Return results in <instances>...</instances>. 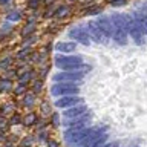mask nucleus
<instances>
[{
  "label": "nucleus",
  "instance_id": "nucleus-1",
  "mask_svg": "<svg viewBox=\"0 0 147 147\" xmlns=\"http://www.w3.org/2000/svg\"><path fill=\"white\" fill-rule=\"evenodd\" d=\"M54 63L55 66L61 71H87L89 72L92 66L86 64L83 61L81 55H75V54H57L54 57Z\"/></svg>",
  "mask_w": 147,
  "mask_h": 147
},
{
  "label": "nucleus",
  "instance_id": "nucleus-2",
  "mask_svg": "<svg viewBox=\"0 0 147 147\" xmlns=\"http://www.w3.org/2000/svg\"><path fill=\"white\" fill-rule=\"evenodd\" d=\"M80 94V86L78 83H71V81H61V83H54L51 87V95L55 98H61L67 95H78Z\"/></svg>",
  "mask_w": 147,
  "mask_h": 147
},
{
  "label": "nucleus",
  "instance_id": "nucleus-3",
  "mask_svg": "<svg viewBox=\"0 0 147 147\" xmlns=\"http://www.w3.org/2000/svg\"><path fill=\"white\" fill-rule=\"evenodd\" d=\"M127 32H129V37L133 40V43H135L136 46L146 45L147 37H146L144 32H142L141 28L136 25V22L133 20L132 14H129V18H127Z\"/></svg>",
  "mask_w": 147,
  "mask_h": 147
},
{
  "label": "nucleus",
  "instance_id": "nucleus-4",
  "mask_svg": "<svg viewBox=\"0 0 147 147\" xmlns=\"http://www.w3.org/2000/svg\"><path fill=\"white\" fill-rule=\"evenodd\" d=\"M87 71H60L57 74H54L52 81L54 83H61V81H71V83H80Z\"/></svg>",
  "mask_w": 147,
  "mask_h": 147
},
{
  "label": "nucleus",
  "instance_id": "nucleus-5",
  "mask_svg": "<svg viewBox=\"0 0 147 147\" xmlns=\"http://www.w3.org/2000/svg\"><path fill=\"white\" fill-rule=\"evenodd\" d=\"M67 37H71L72 41H77L78 45L83 46H89L90 45V35L87 32V28L84 26H74L67 31Z\"/></svg>",
  "mask_w": 147,
  "mask_h": 147
},
{
  "label": "nucleus",
  "instance_id": "nucleus-6",
  "mask_svg": "<svg viewBox=\"0 0 147 147\" xmlns=\"http://www.w3.org/2000/svg\"><path fill=\"white\" fill-rule=\"evenodd\" d=\"M95 23H96V26L100 28V31L103 32V35L106 37V40H110L113 37V32H115V26H113V23H112V20H110V17H107V16H98L94 20Z\"/></svg>",
  "mask_w": 147,
  "mask_h": 147
},
{
  "label": "nucleus",
  "instance_id": "nucleus-7",
  "mask_svg": "<svg viewBox=\"0 0 147 147\" xmlns=\"http://www.w3.org/2000/svg\"><path fill=\"white\" fill-rule=\"evenodd\" d=\"M92 112L89 110L87 113L81 115V117H77V118H72V119H63V127L64 129H71V127H77V129H83V127H89V123L92 121Z\"/></svg>",
  "mask_w": 147,
  "mask_h": 147
},
{
  "label": "nucleus",
  "instance_id": "nucleus-8",
  "mask_svg": "<svg viewBox=\"0 0 147 147\" xmlns=\"http://www.w3.org/2000/svg\"><path fill=\"white\" fill-rule=\"evenodd\" d=\"M55 107L57 109H71L74 106H78V104H83V100L80 98L78 95H67V96H61V98H57L55 100Z\"/></svg>",
  "mask_w": 147,
  "mask_h": 147
},
{
  "label": "nucleus",
  "instance_id": "nucleus-9",
  "mask_svg": "<svg viewBox=\"0 0 147 147\" xmlns=\"http://www.w3.org/2000/svg\"><path fill=\"white\" fill-rule=\"evenodd\" d=\"M86 28H87V32H89L92 41H95V43H98V45H106V43H109V41L106 40V37L103 35V32L100 31V28L96 26L95 22H89Z\"/></svg>",
  "mask_w": 147,
  "mask_h": 147
},
{
  "label": "nucleus",
  "instance_id": "nucleus-10",
  "mask_svg": "<svg viewBox=\"0 0 147 147\" xmlns=\"http://www.w3.org/2000/svg\"><path fill=\"white\" fill-rule=\"evenodd\" d=\"M104 133H106V127H104V126H101V127H96L94 133H90L89 136H86L84 140H81V141L78 142V144H77L75 147H92V146L95 144V141L98 140L100 136H103Z\"/></svg>",
  "mask_w": 147,
  "mask_h": 147
},
{
  "label": "nucleus",
  "instance_id": "nucleus-11",
  "mask_svg": "<svg viewBox=\"0 0 147 147\" xmlns=\"http://www.w3.org/2000/svg\"><path fill=\"white\" fill-rule=\"evenodd\" d=\"M132 17L147 37V12L142 8H140V9H136V11H132Z\"/></svg>",
  "mask_w": 147,
  "mask_h": 147
},
{
  "label": "nucleus",
  "instance_id": "nucleus-12",
  "mask_svg": "<svg viewBox=\"0 0 147 147\" xmlns=\"http://www.w3.org/2000/svg\"><path fill=\"white\" fill-rule=\"evenodd\" d=\"M77 46L78 43L77 41H58L57 45H55V51H57L58 54H74L77 51Z\"/></svg>",
  "mask_w": 147,
  "mask_h": 147
},
{
  "label": "nucleus",
  "instance_id": "nucleus-13",
  "mask_svg": "<svg viewBox=\"0 0 147 147\" xmlns=\"http://www.w3.org/2000/svg\"><path fill=\"white\" fill-rule=\"evenodd\" d=\"M89 110H87L86 104H78V106H74L71 109H66L63 113V117L66 119H72V118H77V117H81V115L87 113Z\"/></svg>",
  "mask_w": 147,
  "mask_h": 147
},
{
  "label": "nucleus",
  "instance_id": "nucleus-14",
  "mask_svg": "<svg viewBox=\"0 0 147 147\" xmlns=\"http://www.w3.org/2000/svg\"><path fill=\"white\" fill-rule=\"evenodd\" d=\"M109 17H110V20H112L115 28H124V29L127 31V18H129V14L113 12V14H110Z\"/></svg>",
  "mask_w": 147,
  "mask_h": 147
},
{
  "label": "nucleus",
  "instance_id": "nucleus-15",
  "mask_svg": "<svg viewBox=\"0 0 147 147\" xmlns=\"http://www.w3.org/2000/svg\"><path fill=\"white\" fill-rule=\"evenodd\" d=\"M127 37H129V32L124 29V28H115L112 40L118 46H124V45H127Z\"/></svg>",
  "mask_w": 147,
  "mask_h": 147
},
{
  "label": "nucleus",
  "instance_id": "nucleus-16",
  "mask_svg": "<svg viewBox=\"0 0 147 147\" xmlns=\"http://www.w3.org/2000/svg\"><path fill=\"white\" fill-rule=\"evenodd\" d=\"M34 22H35V18H29V22H28L26 28L22 31V35L25 37V38H26V37H31V34L35 31V25H34Z\"/></svg>",
  "mask_w": 147,
  "mask_h": 147
},
{
  "label": "nucleus",
  "instance_id": "nucleus-17",
  "mask_svg": "<svg viewBox=\"0 0 147 147\" xmlns=\"http://www.w3.org/2000/svg\"><path fill=\"white\" fill-rule=\"evenodd\" d=\"M86 14L87 16H101V14H103V6H98V5H92V6H87L86 9Z\"/></svg>",
  "mask_w": 147,
  "mask_h": 147
},
{
  "label": "nucleus",
  "instance_id": "nucleus-18",
  "mask_svg": "<svg viewBox=\"0 0 147 147\" xmlns=\"http://www.w3.org/2000/svg\"><path fill=\"white\" fill-rule=\"evenodd\" d=\"M69 12H71V8H69L67 5H61V6H58L57 11H55V17L64 18V17L69 16Z\"/></svg>",
  "mask_w": 147,
  "mask_h": 147
},
{
  "label": "nucleus",
  "instance_id": "nucleus-19",
  "mask_svg": "<svg viewBox=\"0 0 147 147\" xmlns=\"http://www.w3.org/2000/svg\"><path fill=\"white\" fill-rule=\"evenodd\" d=\"M37 123V115L35 113H28L25 115V118H23V124H26V126H31V124H34Z\"/></svg>",
  "mask_w": 147,
  "mask_h": 147
},
{
  "label": "nucleus",
  "instance_id": "nucleus-20",
  "mask_svg": "<svg viewBox=\"0 0 147 147\" xmlns=\"http://www.w3.org/2000/svg\"><path fill=\"white\" fill-rule=\"evenodd\" d=\"M6 18H8V22H12V23H16V22H18L22 18V14L18 12V11H11L6 16Z\"/></svg>",
  "mask_w": 147,
  "mask_h": 147
},
{
  "label": "nucleus",
  "instance_id": "nucleus-21",
  "mask_svg": "<svg viewBox=\"0 0 147 147\" xmlns=\"http://www.w3.org/2000/svg\"><path fill=\"white\" fill-rule=\"evenodd\" d=\"M11 86H12V83H11L9 78H3V80H0V89H2V90H6Z\"/></svg>",
  "mask_w": 147,
  "mask_h": 147
},
{
  "label": "nucleus",
  "instance_id": "nucleus-22",
  "mask_svg": "<svg viewBox=\"0 0 147 147\" xmlns=\"http://www.w3.org/2000/svg\"><path fill=\"white\" fill-rule=\"evenodd\" d=\"M23 104H25L26 107H31V106L34 104V94H28L25 96V100H23Z\"/></svg>",
  "mask_w": 147,
  "mask_h": 147
},
{
  "label": "nucleus",
  "instance_id": "nucleus-23",
  "mask_svg": "<svg viewBox=\"0 0 147 147\" xmlns=\"http://www.w3.org/2000/svg\"><path fill=\"white\" fill-rule=\"evenodd\" d=\"M129 2V0H109V3H110V6H113V8H118V6H124Z\"/></svg>",
  "mask_w": 147,
  "mask_h": 147
},
{
  "label": "nucleus",
  "instance_id": "nucleus-24",
  "mask_svg": "<svg viewBox=\"0 0 147 147\" xmlns=\"http://www.w3.org/2000/svg\"><path fill=\"white\" fill-rule=\"evenodd\" d=\"M32 77V72H26L25 75H18V80H20V83H23V84H26L28 81H29V78Z\"/></svg>",
  "mask_w": 147,
  "mask_h": 147
},
{
  "label": "nucleus",
  "instance_id": "nucleus-25",
  "mask_svg": "<svg viewBox=\"0 0 147 147\" xmlns=\"http://www.w3.org/2000/svg\"><path fill=\"white\" fill-rule=\"evenodd\" d=\"M12 110H14V104L6 103V104H3V107H2V113H11Z\"/></svg>",
  "mask_w": 147,
  "mask_h": 147
},
{
  "label": "nucleus",
  "instance_id": "nucleus-26",
  "mask_svg": "<svg viewBox=\"0 0 147 147\" xmlns=\"http://www.w3.org/2000/svg\"><path fill=\"white\" fill-rule=\"evenodd\" d=\"M43 2V0H28V8L31 9H37L38 8V5Z\"/></svg>",
  "mask_w": 147,
  "mask_h": 147
},
{
  "label": "nucleus",
  "instance_id": "nucleus-27",
  "mask_svg": "<svg viewBox=\"0 0 147 147\" xmlns=\"http://www.w3.org/2000/svg\"><path fill=\"white\" fill-rule=\"evenodd\" d=\"M41 86H43L41 80H35L34 83H32V90H34V92H40L41 90Z\"/></svg>",
  "mask_w": 147,
  "mask_h": 147
},
{
  "label": "nucleus",
  "instance_id": "nucleus-28",
  "mask_svg": "<svg viewBox=\"0 0 147 147\" xmlns=\"http://www.w3.org/2000/svg\"><path fill=\"white\" fill-rule=\"evenodd\" d=\"M41 112H43V115H49L51 113V104L48 103V101H45V103L41 104Z\"/></svg>",
  "mask_w": 147,
  "mask_h": 147
},
{
  "label": "nucleus",
  "instance_id": "nucleus-29",
  "mask_svg": "<svg viewBox=\"0 0 147 147\" xmlns=\"http://www.w3.org/2000/svg\"><path fill=\"white\" fill-rule=\"evenodd\" d=\"M32 144H34V138L32 136H28L26 140L22 141V147H31Z\"/></svg>",
  "mask_w": 147,
  "mask_h": 147
},
{
  "label": "nucleus",
  "instance_id": "nucleus-30",
  "mask_svg": "<svg viewBox=\"0 0 147 147\" xmlns=\"http://www.w3.org/2000/svg\"><path fill=\"white\" fill-rule=\"evenodd\" d=\"M9 64H11V60H9V58H5L3 61H0V71H5V69H8Z\"/></svg>",
  "mask_w": 147,
  "mask_h": 147
},
{
  "label": "nucleus",
  "instance_id": "nucleus-31",
  "mask_svg": "<svg viewBox=\"0 0 147 147\" xmlns=\"http://www.w3.org/2000/svg\"><path fill=\"white\" fill-rule=\"evenodd\" d=\"M29 52H31V48H25L23 51H20V52L17 54V58L20 60V58H23V57H26V55L29 54Z\"/></svg>",
  "mask_w": 147,
  "mask_h": 147
},
{
  "label": "nucleus",
  "instance_id": "nucleus-32",
  "mask_svg": "<svg viewBox=\"0 0 147 147\" xmlns=\"http://www.w3.org/2000/svg\"><path fill=\"white\" fill-rule=\"evenodd\" d=\"M26 90V84H23V83H20L17 87H16V94L17 95H20V94H23V92Z\"/></svg>",
  "mask_w": 147,
  "mask_h": 147
},
{
  "label": "nucleus",
  "instance_id": "nucleus-33",
  "mask_svg": "<svg viewBox=\"0 0 147 147\" xmlns=\"http://www.w3.org/2000/svg\"><path fill=\"white\" fill-rule=\"evenodd\" d=\"M52 124H54V126H60V117H58V113H54L52 115Z\"/></svg>",
  "mask_w": 147,
  "mask_h": 147
},
{
  "label": "nucleus",
  "instance_id": "nucleus-34",
  "mask_svg": "<svg viewBox=\"0 0 147 147\" xmlns=\"http://www.w3.org/2000/svg\"><path fill=\"white\" fill-rule=\"evenodd\" d=\"M20 121H22V119H20V117H18V115H14V117L11 118V124H18Z\"/></svg>",
  "mask_w": 147,
  "mask_h": 147
},
{
  "label": "nucleus",
  "instance_id": "nucleus-35",
  "mask_svg": "<svg viewBox=\"0 0 147 147\" xmlns=\"http://www.w3.org/2000/svg\"><path fill=\"white\" fill-rule=\"evenodd\" d=\"M48 146L49 147H58V142H55L52 140H48Z\"/></svg>",
  "mask_w": 147,
  "mask_h": 147
},
{
  "label": "nucleus",
  "instance_id": "nucleus-36",
  "mask_svg": "<svg viewBox=\"0 0 147 147\" xmlns=\"http://www.w3.org/2000/svg\"><path fill=\"white\" fill-rule=\"evenodd\" d=\"M48 72H49V66H45L43 71H41V77H46V75H48Z\"/></svg>",
  "mask_w": 147,
  "mask_h": 147
},
{
  "label": "nucleus",
  "instance_id": "nucleus-37",
  "mask_svg": "<svg viewBox=\"0 0 147 147\" xmlns=\"http://www.w3.org/2000/svg\"><path fill=\"white\" fill-rule=\"evenodd\" d=\"M103 147H118V142H106Z\"/></svg>",
  "mask_w": 147,
  "mask_h": 147
},
{
  "label": "nucleus",
  "instance_id": "nucleus-38",
  "mask_svg": "<svg viewBox=\"0 0 147 147\" xmlns=\"http://www.w3.org/2000/svg\"><path fill=\"white\" fill-rule=\"evenodd\" d=\"M11 0H0V6H5V5H8Z\"/></svg>",
  "mask_w": 147,
  "mask_h": 147
},
{
  "label": "nucleus",
  "instance_id": "nucleus-39",
  "mask_svg": "<svg viewBox=\"0 0 147 147\" xmlns=\"http://www.w3.org/2000/svg\"><path fill=\"white\" fill-rule=\"evenodd\" d=\"M54 2V0H43V3H46V5H48V3H52Z\"/></svg>",
  "mask_w": 147,
  "mask_h": 147
},
{
  "label": "nucleus",
  "instance_id": "nucleus-40",
  "mask_svg": "<svg viewBox=\"0 0 147 147\" xmlns=\"http://www.w3.org/2000/svg\"><path fill=\"white\" fill-rule=\"evenodd\" d=\"M69 2H75V0H69Z\"/></svg>",
  "mask_w": 147,
  "mask_h": 147
}]
</instances>
